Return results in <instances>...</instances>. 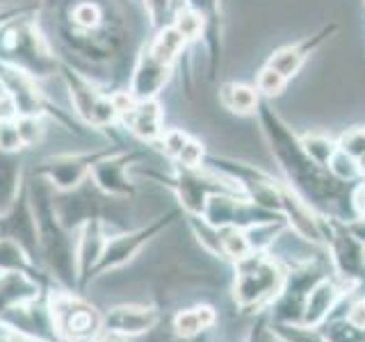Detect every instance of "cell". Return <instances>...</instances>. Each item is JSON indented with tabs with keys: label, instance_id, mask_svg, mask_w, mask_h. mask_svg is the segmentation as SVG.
<instances>
[{
	"label": "cell",
	"instance_id": "obj_1",
	"mask_svg": "<svg viewBox=\"0 0 365 342\" xmlns=\"http://www.w3.org/2000/svg\"><path fill=\"white\" fill-rule=\"evenodd\" d=\"M256 117L285 185L299 194L317 214L338 217L345 222L354 219L351 190L356 182H342L327 167L317 165L304 148L299 135L274 110L272 100L260 98Z\"/></svg>",
	"mask_w": 365,
	"mask_h": 342
},
{
	"label": "cell",
	"instance_id": "obj_2",
	"mask_svg": "<svg viewBox=\"0 0 365 342\" xmlns=\"http://www.w3.org/2000/svg\"><path fill=\"white\" fill-rule=\"evenodd\" d=\"M203 167L226 176L240 190V194H245L249 201H254L260 208L281 214L290 231L297 237H302L304 242L313 247H324L322 214H317L285 182L277 180L267 171H262L254 165L224 155H205Z\"/></svg>",
	"mask_w": 365,
	"mask_h": 342
},
{
	"label": "cell",
	"instance_id": "obj_3",
	"mask_svg": "<svg viewBox=\"0 0 365 342\" xmlns=\"http://www.w3.org/2000/svg\"><path fill=\"white\" fill-rule=\"evenodd\" d=\"M28 194L34 210V219H37L41 271L48 274L60 288L78 290L80 269L76 256V237L73 231H68L55 212V190L51 187L48 180L34 176V180L28 182Z\"/></svg>",
	"mask_w": 365,
	"mask_h": 342
},
{
	"label": "cell",
	"instance_id": "obj_4",
	"mask_svg": "<svg viewBox=\"0 0 365 342\" xmlns=\"http://www.w3.org/2000/svg\"><path fill=\"white\" fill-rule=\"evenodd\" d=\"M233 269L231 296L235 308L245 315L265 313L283 288L285 265L269 251H251L233 262Z\"/></svg>",
	"mask_w": 365,
	"mask_h": 342
},
{
	"label": "cell",
	"instance_id": "obj_5",
	"mask_svg": "<svg viewBox=\"0 0 365 342\" xmlns=\"http://www.w3.org/2000/svg\"><path fill=\"white\" fill-rule=\"evenodd\" d=\"M0 62L21 68L37 80L53 76L62 66L34 19L23 11L0 26Z\"/></svg>",
	"mask_w": 365,
	"mask_h": 342
},
{
	"label": "cell",
	"instance_id": "obj_6",
	"mask_svg": "<svg viewBox=\"0 0 365 342\" xmlns=\"http://www.w3.org/2000/svg\"><path fill=\"white\" fill-rule=\"evenodd\" d=\"M46 313L57 342H96L103 336V313L78 290H51Z\"/></svg>",
	"mask_w": 365,
	"mask_h": 342
},
{
	"label": "cell",
	"instance_id": "obj_7",
	"mask_svg": "<svg viewBox=\"0 0 365 342\" xmlns=\"http://www.w3.org/2000/svg\"><path fill=\"white\" fill-rule=\"evenodd\" d=\"M322 233L334 276L356 296H365V244L338 217H322Z\"/></svg>",
	"mask_w": 365,
	"mask_h": 342
},
{
	"label": "cell",
	"instance_id": "obj_8",
	"mask_svg": "<svg viewBox=\"0 0 365 342\" xmlns=\"http://www.w3.org/2000/svg\"><path fill=\"white\" fill-rule=\"evenodd\" d=\"M148 176L160 180L163 185H167L176 194V199L180 203L178 208L187 217H201L205 203H208L212 194L240 192L226 176L217 174V171H212L208 167H201V169L176 167L171 174H155V171H148Z\"/></svg>",
	"mask_w": 365,
	"mask_h": 342
},
{
	"label": "cell",
	"instance_id": "obj_9",
	"mask_svg": "<svg viewBox=\"0 0 365 342\" xmlns=\"http://www.w3.org/2000/svg\"><path fill=\"white\" fill-rule=\"evenodd\" d=\"M180 217H182L180 208H171L165 214L155 217L153 222H148L146 226L133 228V231H125L119 235H110L106 247H103V254H101L98 262L94 265V269L89 271L87 285L91 281H96L101 276H106V274H110L114 269H121L128 265V262H133L135 256H140V251L151 242V239H155L160 233H165L171 224H176L180 219Z\"/></svg>",
	"mask_w": 365,
	"mask_h": 342
},
{
	"label": "cell",
	"instance_id": "obj_10",
	"mask_svg": "<svg viewBox=\"0 0 365 342\" xmlns=\"http://www.w3.org/2000/svg\"><path fill=\"white\" fill-rule=\"evenodd\" d=\"M329 276V269L319 260H302L294 265H285V281L277 299L267 308L272 322L302 324L306 299L315 285Z\"/></svg>",
	"mask_w": 365,
	"mask_h": 342
},
{
	"label": "cell",
	"instance_id": "obj_11",
	"mask_svg": "<svg viewBox=\"0 0 365 342\" xmlns=\"http://www.w3.org/2000/svg\"><path fill=\"white\" fill-rule=\"evenodd\" d=\"M60 68L68 96H71V105L85 123L94 125V128H108L119 119L117 96H110L103 89L94 87L83 73H78L71 66L62 64Z\"/></svg>",
	"mask_w": 365,
	"mask_h": 342
},
{
	"label": "cell",
	"instance_id": "obj_12",
	"mask_svg": "<svg viewBox=\"0 0 365 342\" xmlns=\"http://www.w3.org/2000/svg\"><path fill=\"white\" fill-rule=\"evenodd\" d=\"M0 87H3V94L9 100V105L14 110L16 117L41 119L43 114H51V117L60 119L62 123H68L64 114L57 112V108H53V103L46 98L43 91L37 87V78L21 71V68L0 62Z\"/></svg>",
	"mask_w": 365,
	"mask_h": 342
},
{
	"label": "cell",
	"instance_id": "obj_13",
	"mask_svg": "<svg viewBox=\"0 0 365 342\" xmlns=\"http://www.w3.org/2000/svg\"><path fill=\"white\" fill-rule=\"evenodd\" d=\"M110 151H114V148H101V151L76 155H55L34 167V176L48 180L55 192H71L83 185L91 174V167Z\"/></svg>",
	"mask_w": 365,
	"mask_h": 342
},
{
	"label": "cell",
	"instance_id": "obj_14",
	"mask_svg": "<svg viewBox=\"0 0 365 342\" xmlns=\"http://www.w3.org/2000/svg\"><path fill=\"white\" fill-rule=\"evenodd\" d=\"M142 151H121L114 148L108 155H103L98 162L91 167V182L112 199H123L128 201L137 194L135 182L128 178V169L133 167L135 160H140Z\"/></svg>",
	"mask_w": 365,
	"mask_h": 342
},
{
	"label": "cell",
	"instance_id": "obj_15",
	"mask_svg": "<svg viewBox=\"0 0 365 342\" xmlns=\"http://www.w3.org/2000/svg\"><path fill=\"white\" fill-rule=\"evenodd\" d=\"M338 28L340 26L336 21H329L317 32L308 34V37L294 41V43H288V46H281V48H277V51H272L265 64L269 68H274V71H279L290 83L292 78L299 76L304 64L311 60V55L319 48V46H324L331 37H334V34L338 32Z\"/></svg>",
	"mask_w": 365,
	"mask_h": 342
},
{
	"label": "cell",
	"instance_id": "obj_16",
	"mask_svg": "<svg viewBox=\"0 0 365 342\" xmlns=\"http://www.w3.org/2000/svg\"><path fill=\"white\" fill-rule=\"evenodd\" d=\"M160 324V311L146 304H119L103 313V333L135 340L148 336Z\"/></svg>",
	"mask_w": 365,
	"mask_h": 342
},
{
	"label": "cell",
	"instance_id": "obj_17",
	"mask_svg": "<svg viewBox=\"0 0 365 342\" xmlns=\"http://www.w3.org/2000/svg\"><path fill=\"white\" fill-rule=\"evenodd\" d=\"M0 237H11L28 251V256L39 265V237H37V219L30 203L28 185H23L21 194L9 208L0 214Z\"/></svg>",
	"mask_w": 365,
	"mask_h": 342
},
{
	"label": "cell",
	"instance_id": "obj_18",
	"mask_svg": "<svg viewBox=\"0 0 365 342\" xmlns=\"http://www.w3.org/2000/svg\"><path fill=\"white\" fill-rule=\"evenodd\" d=\"M119 103V119L128 128L137 140L158 144V140L165 133V114L163 105L158 103V98L148 100H130L128 94H117Z\"/></svg>",
	"mask_w": 365,
	"mask_h": 342
},
{
	"label": "cell",
	"instance_id": "obj_19",
	"mask_svg": "<svg viewBox=\"0 0 365 342\" xmlns=\"http://www.w3.org/2000/svg\"><path fill=\"white\" fill-rule=\"evenodd\" d=\"M46 281L26 271L0 274V319L9 313H19L41 299Z\"/></svg>",
	"mask_w": 365,
	"mask_h": 342
},
{
	"label": "cell",
	"instance_id": "obj_20",
	"mask_svg": "<svg viewBox=\"0 0 365 342\" xmlns=\"http://www.w3.org/2000/svg\"><path fill=\"white\" fill-rule=\"evenodd\" d=\"M351 294L349 288H345L336 276H327L319 281L311 290L304 308V319L302 324L306 326H322L327 319H331L338 308L345 304V299Z\"/></svg>",
	"mask_w": 365,
	"mask_h": 342
},
{
	"label": "cell",
	"instance_id": "obj_21",
	"mask_svg": "<svg viewBox=\"0 0 365 342\" xmlns=\"http://www.w3.org/2000/svg\"><path fill=\"white\" fill-rule=\"evenodd\" d=\"M171 71H174V66H167L163 62H158L144 46V48L140 51V55H137V62H135L133 76H130V89L125 91V94H128L130 100L158 98L163 87L169 83Z\"/></svg>",
	"mask_w": 365,
	"mask_h": 342
},
{
	"label": "cell",
	"instance_id": "obj_22",
	"mask_svg": "<svg viewBox=\"0 0 365 342\" xmlns=\"http://www.w3.org/2000/svg\"><path fill=\"white\" fill-rule=\"evenodd\" d=\"M185 3L192 9H197L203 19V39H205V51H208V78L215 80L217 71L222 66V53H224L222 0H185Z\"/></svg>",
	"mask_w": 365,
	"mask_h": 342
},
{
	"label": "cell",
	"instance_id": "obj_23",
	"mask_svg": "<svg viewBox=\"0 0 365 342\" xmlns=\"http://www.w3.org/2000/svg\"><path fill=\"white\" fill-rule=\"evenodd\" d=\"M106 242H108V235H106V222L103 219H89L76 231V256H78V269H80L78 290L80 292L87 288V276L98 262Z\"/></svg>",
	"mask_w": 365,
	"mask_h": 342
},
{
	"label": "cell",
	"instance_id": "obj_24",
	"mask_svg": "<svg viewBox=\"0 0 365 342\" xmlns=\"http://www.w3.org/2000/svg\"><path fill=\"white\" fill-rule=\"evenodd\" d=\"M217 324V311L212 306H192V308H182L174 317H171V331L182 338V340H194L199 338L205 331L215 328Z\"/></svg>",
	"mask_w": 365,
	"mask_h": 342
},
{
	"label": "cell",
	"instance_id": "obj_25",
	"mask_svg": "<svg viewBox=\"0 0 365 342\" xmlns=\"http://www.w3.org/2000/svg\"><path fill=\"white\" fill-rule=\"evenodd\" d=\"M220 103H222V108L231 114L249 117V114H256L260 94L256 85H245V83H235V80H228V83L220 87Z\"/></svg>",
	"mask_w": 365,
	"mask_h": 342
},
{
	"label": "cell",
	"instance_id": "obj_26",
	"mask_svg": "<svg viewBox=\"0 0 365 342\" xmlns=\"http://www.w3.org/2000/svg\"><path fill=\"white\" fill-rule=\"evenodd\" d=\"M187 39L182 37V32L176 30L174 26H165V28H160L158 34L153 37V41H148L146 43V48L148 53H151L158 62H163L167 66H176V62L180 60V55L182 51L187 48Z\"/></svg>",
	"mask_w": 365,
	"mask_h": 342
},
{
	"label": "cell",
	"instance_id": "obj_27",
	"mask_svg": "<svg viewBox=\"0 0 365 342\" xmlns=\"http://www.w3.org/2000/svg\"><path fill=\"white\" fill-rule=\"evenodd\" d=\"M23 190L19 153L0 151V214H3Z\"/></svg>",
	"mask_w": 365,
	"mask_h": 342
},
{
	"label": "cell",
	"instance_id": "obj_28",
	"mask_svg": "<svg viewBox=\"0 0 365 342\" xmlns=\"http://www.w3.org/2000/svg\"><path fill=\"white\" fill-rule=\"evenodd\" d=\"M7 271H26L48 281V274L39 271V265L28 256V251L19 242H14L11 237H0V274Z\"/></svg>",
	"mask_w": 365,
	"mask_h": 342
},
{
	"label": "cell",
	"instance_id": "obj_29",
	"mask_svg": "<svg viewBox=\"0 0 365 342\" xmlns=\"http://www.w3.org/2000/svg\"><path fill=\"white\" fill-rule=\"evenodd\" d=\"M319 328H322L327 342H365V328L354 324L345 315L327 319Z\"/></svg>",
	"mask_w": 365,
	"mask_h": 342
},
{
	"label": "cell",
	"instance_id": "obj_30",
	"mask_svg": "<svg viewBox=\"0 0 365 342\" xmlns=\"http://www.w3.org/2000/svg\"><path fill=\"white\" fill-rule=\"evenodd\" d=\"M299 140L308 151V155L322 167H329L331 157L338 151V140H334V137H329L324 133H304L299 135Z\"/></svg>",
	"mask_w": 365,
	"mask_h": 342
},
{
	"label": "cell",
	"instance_id": "obj_31",
	"mask_svg": "<svg viewBox=\"0 0 365 342\" xmlns=\"http://www.w3.org/2000/svg\"><path fill=\"white\" fill-rule=\"evenodd\" d=\"M272 322V319H269ZM274 333L281 338V342H327L322 328L319 326H306V324H285V322H272Z\"/></svg>",
	"mask_w": 365,
	"mask_h": 342
},
{
	"label": "cell",
	"instance_id": "obj_32",
	"mask_svg": "<svg viewBox=\"0 0 365 342\" xmlns=\"http://www.w3.org/2000/svg\"><path fill=\"white\" fill-rule=\"evenodd\" d=\"M182 5H185V0H144L148 23H151V28H155V32L174 21L176 11Z\"/></svg>",
	"mask_w": 365,
	"mask_h": 342
},
{
	"label": "cell",
	"instance_id": "obj_33",
	"mask_svg": "<svg viewBox=\"0 0 365 342\" xmlns=\"http://www.w3.org/2000/svg\"><path fill=\"white\" fill-rule=\"evenodd\" d=\"M285 87H288V80H285L279 71L269 68L267 64L262 66L256 76V89H258L260 98H265V100L279 98L285 91Z\"/></svg>",
	"mask_w": 365,
	"mask_h": 342
},
{
	"label": "cell",
	"instance_id": "obj_34",
	"mask_svg": "<svg viewBox=\"0 0 365 342\" xmlns=\"http://www.w3.org/2000/svg\"><path fill=\"white\" fill-rule=\"evenodd\" d=\"M192 140L194 137L185 130H180V128H165L163 137L158 140V146H160V151L171 160V162H176Z\"/></svg>",
	"mask_w": 365,
	"mask_h": 342
},
{
	"label": "cell",
	"instance_id": "obj_35",
	"mask_svg": "<svg viewBox=\"0 0 365 342\" xmlns=\"http://www.w3.org/2000/svg\"><path fill=\"white\" fill-rule=\"evenodd\" d=\"M327 169L338 180H342V182H359V180H363L361 171H359V162L351 155H347L345 151H340V148L336 151V155L331 157V162H329Z\"/></svg>",
	"mask_w": 365,
	"mask_h": 342
},
{
	"label": "cell",
	"instance_id": "obj_36",
	"mask_svg": "<svg viewBox=\"0 0 365 342\" xmlns=\"http://www.w3.org/2000/svg\"><path fill=\"white\" fill-rule=\"evenodd\" d=\"M338 148L351 155L354 160L365 155V125H354L347 133H342L338 137Z\"/></svg>",
	"mask_w": 365,
	"mask_h": 342
},
{
	"label": "cell",
	"instance_id": "obj_37",
	"mask_svg": "<svg viewBox=\"0 0 365 342\" xmlns=\"http://www.w3.org/2000/svg\"><path fill=\"white\" fill-rule=\"evenodd\" d=\"M21 148H26V142L19 133V123L11 119H0V151L19 153Z\"/></svg>",
	"mask_w": 365,
	"mask_h": 342
},
{
	"label": "cell",
	"instance_id": "obj_38",
	"mask_svg": "<svg viewBox=\"0 0 365 342\" xmlns=\"http://www.w3.org/2000/svg\"><path fill=\"white\" fill-rule=\"evenodd\" d=\"M247 342H281V338H279L277 333H274V328H272V322H269L267 313H258V315H256L254 326L249 328Z\"/></svg>",
	"mask_w": 365,
	"mask_h": 342
},
{
	"label": "cell",
	"instance_id": "obj_39",
	"mask_svg": "<svg viewBox=\"0 0 365 342\" xmlns=\"http://www.w3.org/2000/svg\"><path fill=\"white\" fill-rule=\"evenodd\" d=\"M0 342H48V340H41L28 333V331H23L21 326H14L5 322V319H0Z\"/></svg>",
	"mask_w": 365,
	"mask_h": 342
},
{
	"label": "cell",
	"instance_id": "obj_40",
	"mask_svg": "<svg viewBox=\"0 0 365 342\" xmlns=\"http://www.w3.org/2000/svg\"><path fill=\"white\" fill-rule=\"evenodd\" d=\"M351 208H354V217L365 219V178L359 180L351 190Z\"/></svg>",
	"mask_w": 365,
	"mask_h": 342
},
{
	"label": "cell",
	"instance_id": "obj_41",
	"mask_svg": "<svg viewBox=\"0 0 365 342\" xmlns=\"http://www.w3.org/2000/svg\"><path fill=\"white\" fill-rule=\"evenodd\" d=\"M347 226H349V231L365 244V219H361V217H354V219L347 222Z\"/></svg>",
	"mask_w": 365,
	"mask_h": 342
},
{
	"label": "cell",
	"instance_id": "obj_42",
	"mask_svg": "<svg viewBox=\"0 0 365 342\" xmlns=\"http://www.w3.org/2000/svg\"><path fill=\"white\" fill-rule=\"evenodd\" d=\"M96 342H130V340H125V338H119V336H110V333H103Z\"/></svg>",
	"mask_w": 365,
	"mask_h": 342
},
{
	"label": "cell",
	"instance_id": "obj_43",
	"mask_svg": "<svg viewBox=\"0 0 365 342\" xmlns=\"http://www.w3.org/2000/svg\"><path fill=\"white\" fill-rule=\"evenodd\" d=\"M356 162H359V171H361V178H365V155H361V157L356 160Z\"/></svg>",
	"mask_w": 365,
	"mask_h": 342
},
{
	"label": "cell",
	"instance_id": "obj_44",
	"mask_svg": "<svg viewBox=\"0 0 365 342\" xmlns=\"http://www.w3.org/2000/svg\"><path fill=\"white\" fill-rule=\"evenodd\" d=\"M0 7H3V5H0Z\"/></svg>",
	"mask_w": 365,
	"mask_h": 342
}]
</instances>
